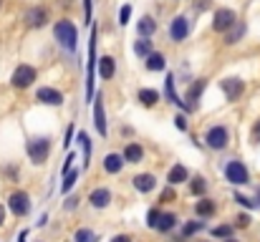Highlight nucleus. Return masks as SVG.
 <instances>
[{"instance_id":"nucleus-29","label":"nucleus","mask_w":260,"mask_h":242,"mask_svg":"<svg viewBox=\"0 0 260 242\" xmlns=\"http://www.w3.org/2000/svg\"><path fill=\"white\" fill-rule=\"evenodd\" d=\"M76 142L81 147V154H84V169L91 164V136L86 131H76Z\"/></svg>"},{"instance_id":"nucleus-33","label":"nucleus","mask_w":260,"mask_h":242,"mask_svg":"<svg viewBox=\"0 0 260 242\" xmlns=\"http://www.w3.org/2000/svg\"><path fill=\"white\" fill-rule=\"evenodd\" d=\"M74 242H99V235L88 227H79L76 235H74Z\"/></svg>"},{"instance_id":"nucleus-12","label":"nucleus","mask_w":260,"mask_h":242,"mask_svg":"<svg viewBox=\"0 0 260 242\" xmlns=\"http://www.w3.org/2000/svg\"><path fill=\"white\" fill-rule=\"evenodd\" d=\"M25 25L28 28H33V30H38V28H43L46 23H48V10L43 8V5H33V8H28L25 10Z\"/></svg>"},{"instance_id":"nucleus-9","label":"nucleus","mask_w":260,"mask_h":242,"mask_svg":"<svg viewBox=\"0 0 260 242\" xmlns=\"http://www.w3.org/2000/svg\"><path fill=\"white\" fill-rule=\"evenodd\" d=\"M189 33H192V20L184 13L174 15L170 20V38H172V43H184Z\"/></svg>"},{"instance_id":"nucleus-24","label":"nucleus","mask_w":260,"mask_h":242,"mask_svg":"<svg viewBox=\"0 0 260 242\" xmlns=\"http://www.w3.org/2000/svg\"><path fill=\"white\" fill-rule=\"evenodd\" d=\"M144 68H147L149 74H165V68H167V56L154 51V53L144 61Z\"/></svg>"},{"instance_id":"nucleus-43","label":"nucleus","mask_w":260,"mask_h":242,"mask_svg":"<svg viewBox=\"0 0 260 242\" xmlns=\"http://www.w3.org/2000/svg\"><path fill=\"white\" fill-rule=\"evenodd\" d=\"M76 207H79V197H76V194H71V197L66 199L63 210H66V212H71V210H76Z\"/></svg>"},{"instance_id":"nucleus-7","label":"nucleus","mask_w":260,"mask_h":242,"mask_svg":"<svg viewBox=\"0 0 260 242\" xmlns=\"http://www.w3.org/2000/svg\"><path fill=\"white\" fill-rule=\"evenodd\" d=\"M8 210L15 215V217H28L30 210H33V202H30V194L23 192V189H15L10 197H8Z\"/></svg>"},{"instance_id":"nucleus-31","label":"nucleus","mask_w":260,"mask_h":242,"mask_svg":"<svg viewBox=\"0 0 260 242\" xmlns=\"http://www.w3.org/2000/svg\"><path fill=\"white\" fill-rule=\"evenodd\" d=\"M79 174H81L79 169H71L66 177H61V194H69V192L76 187V182H79Z\"/></svg>"},{"instance_id":"nucleus-40","label":"nucleus","mask_w":260,"mask_h":242,"mask_svg":"<svg viewBox=\"0 0 260 242\" xmlns=\"http://www.w3.org/2000/svg\"><path fill=\"white\" fill-rule=\"evenodd\" d=\"M91 13H93V0H84V23H86V25H93Z\"/></svg>"},{"instance_id":"nucleus-38","label":"nucleus","mask_w":260,"mask_h":242,"mask_svg":"<svg viewBox=\"0 0 260 242\" xmlns=\"http://www.w3.org/2000/svg\"><path fill=\"white\" fill-rule=\"evenodd\" d=\"M235 202L240 204V207H245V210H253L255 207V202L253 199H248L245 194H240V192H235Z\"/></svg>"},{"instance_id":"nucleus-25","label":"nucleus","mask_w":260,"mask_h":242,"mask_svg":"<svg viewBox=\"0 0 260 242\" xmlns=\"http://www.w3.org/2000/svg\"><path fill=\"white\" fill-rule=\"evenodd\" d=\"M124 157L121 154H116V152H109L106 157H104V171L106 174H119L121 169H124Z\"/></svg>"},{"instance_id":"nucleus-41","label":"nucleus","mask_w":260,"mask_h":242,"mask_svg":"<svg viewBox=\"0 0 260 242\" xmlns=\"http://www.w3.org/2000/svg\"><path fill=\"white\" fill-rule=\"evenodd\" d=\"M74 161H76V154L71 152V154L66 157V161H63V166H61V177H66V174H69V171L74 169Z\"/></svg>"},{"instance_id":"nucleus-28","label":"nucleus","mask_w":260,"mask_h":242,"mask_svg":"<svg viewBox=\"0 0 260 242\" xmlns=\"http://www.w3.org/2000/svg\"><path fill=\"white\" fill-rule=\"evenodd\" d=\"M207 187H210V182H207L202 174H197V177H189V194H194V197H205Z\"/></svg>"},{"instance_id":"nucleus-18","label":"nucleus","mask_w":260,"mask_h":242,"mask_svg":"<svg viewBox=\"0 0 260 242\" xmlns=\"http://www.w3.org/2000/svg\"><path fill=\"white\" fill-rule=\"evenodd\" d=\"M96 71H99V76L104 81H111L116 76V58L109 56V53H104V56L99 58V63H96Z\"/></svg>"},{"instance_id":"nucleus-50","label":"nucleus","mask_w":260,"mask_h":242,"mask_svg":"<svg viewBox=\"0 0 260 242\" xmlns=\"http://www.w3.org/2000/svg\"><path fill=\"white\" fill-rule=\"evenodd\" d=\"M46 222H48V215H41V217H38V227H43Z\"/></svg>"},{"instance_id":"nucleus-17","label":"nucleus","mask_w":260,"mask_h":242,"mask_svg":"<svg viewBox=\"0 0 260 242\" xmlns=\"http://www.w3.org/2000/svg\"><path fill=\"white\" fill-rule=\"evenodd\" d=\"M205 88H207V79H194L192 83H189V86H187V88H184V103L189 101V106L194 109Z\"/></svg>"},{"instance_id":"nucleus-36","label":"nucleus","mask_w":260,"mask_h":242,"mask_svg":"<svg viewBox=\"0 0 260 242\" xmlns=\"http://www.w3.org/2000/svg\"><path fill=\"white\" fill-rule=\"evenodd\" d=\"M230 235H233V227L230 225H220V227L212 230V237H220V240H230Z\"/></svg>"},{"instance_id":"nucleus-11","label":"nucleus","mask_w":260,"mask_h":242,"mask_svg":"<svg viewBox=\"0 0 260 242\" xmlns=\"http://www.w3.org/2000/svg\"><path fill=\"white\" fill-rule=\"evenodd\" d=\"M220 91L225 93L228 101H238L243 93H245V81L238 79V76H230V79L220 81Z\"/></svg>"},{"instance_id":"nucleus-45","label":"nucleus","mask_w":260,"mask_h":242,"mask_svg":"<svg viewBox=\"0 0 260 242\" xmlns=\"http://www.w3.org/2000/svg\"><path fill=\"white\" fill-rule=\"evenodd\" d=\"M76 139V129L74 126H69V131H66V139H63V147H71V142Z\"/></svg>"},{"instance_id":"nucleus-42","label":"nucleus","mask_w":260,"mask_h":242,"mask_svg":"<svg viewBox=\"0 0 260 242\" xmlns=\"http://www.w3.org/2000/svg\"><path fill=\"white\" fill-rule=\"evenodd\" d=\"M250 142H253V144H260V119L253 124V129H250Z\"/></svg>"},{"instance_id":"nucleus-35","label":"nucleus","mask_w":260,"mask_h":242,"mask_svg":"<svg viewBox=\"0 0 260 242\" xmlns=\"http://www.w3.org/2000/svg\"><path fill=\"white\" fill-rule=\"evenodd\" d=\"M159 217H162V210H149V215H147V227H152V230H157V225H159Z\"/></svg>"},{"instance_id":"nucleus-10","label":"nucleus","mask_w":260,"mask_h":242,"mask_svg":"<svg viewBox=\"0 0 260 242\" xmlns=\"http://www.w3.org/2000/svg\"><path fill=\"white\" fill-rule=\"evenodd\" d=\"M93 126L101 139L109 136V121H106V109H104V93L93 96Z\"/></svg>"},{"instance_id":"nucleus-30","label":"nucleus","mask_w":260,"mask_h":242,"mask_svg":"<svg viewBox=\"0 0 260 242\" xmlns=\"http://www.w3.org/2000/svg\"><path fill=\"white\" fill-rule=\"evenodd\" d=\"M177 215L174 212H162V217H159V225H157V232H172L174 227H177Z\"/></svg>"},{"instance_id":"nucleus-2","label":"nucleus","mask_w":260,"mask_h":242,"mask_svg":"<svg viewBox=\"0 0 260 242\" xmlns=\"http://www.w3.org/2000/svg\"><path fill=\"white\" fill-rule=\"evenodd\" d=\"M96 43H99V33H96V25H91V36H88V61H86V103H93V96H96Z\"/></svg>"},{"instance_id":"nucleus-32","label":"nucleus","mask_w":260,"mask_h":242,"mask_svg":"<svg viewBox=\"0 0 260 242\" xmlns=\"http://www.w3.org/2000/svg\"><path fill=\"white\" fill-rule=\"evenodd\" d=\"M205 227H207V222H202V220H189V222H184V227H182V237H192V235L202 232Z\"/></svg>"},{"instance_id":"nucleus-19","label":"nucleus","mask_w":260,"mask_h":242,"mask_svg":"<svg viewBox=\"0 0 260 242\" xmlns=\"http://www.w3.org/2000/svg\"><path fill=\"white\" fill-rule=\"evenodd\" d=\"M184 182H189V169L182 164V161H177L170 166V171H167V184L170 187H177V184H184Z\"/></svg>"},{"instance_id":"nucleus-8","label":"nucleus","mask_w":260,"mask_h":242,"mask_svg":"<svg viewBox=\"0 0 260 242\" xmlns=\"http://www.w3.org/2000/svg\"><path fill=\"white\" fill-rule=\"evenodd\" d=\"M235 23H238V13L233 8H217L215 15H212V30L215 33H222L225 36Z\"/></svg>"},{"instance_id":"nucleus-51","label":"nucleus","mask_w":260,"mask_h":242,"mask_svg":"<svg viewBox=\"0 0 260 242\" xmlns=\"http://www.w3.org/2000/svg\"><path fill=\"white\" fill-rule=\"evenodd\" d=\"M255 204H260V187L255 189Z\"/></svg>"},{"instance_id":"nucleus-39","label":"nucleus","mask_w":260,"mask_h":242,"mask_svg":"<svg viewBox=\"0 0 260 242\" xmlns=\"http://www.w3.org/2000/svg\"><path fill=\"white\" fill-rule=\"evenodd\" d=\"M177 199V192H174V187H165L162 192H159V202H172Z\"/></svg>"},{"instance_id":"nucleus-20","label":"nucleus","mask_w":260,"mask_h":242,"mask_svg":"<svg viewBox=\"0 0 260 242\" xmlns=\"http://www.w3.org/2000/svg\"><path fill=\"white\" fill-rule=\"evenodd\" d=\"M121 157H124L126 164H139V161H144V147H142L139 142H129V144L124 147Z\"/></svg>"},{"instance_id":"nucleus-21","label":"nucleus","mask_w":260,"mask_h":242,"mask_svg":"<svg viewBox=\"0 0 260 242\" xmlns=\"http://www.w3.org/2000/svg\"><path fill=\"white\" fill-rule=\"evenodd\" d=\"M157 33V20H154V15H142L139 20H137V36L139 38H152Z\"/></svg>"},{"instance_id":"nucleus-37","label":"nucleus","mask_w":260,"mask_h":242,"mask_svg":"<svg viewBox=\"0 0 260 242\" xmlns=\"http://www.w3.org/2000/svg\"><path fill=\"white\" fill-rule=\"evenodd\" d=\"M174 126H177V131H187V129H189V121H187V114H182V111H179V114L174 116Z\"/></svg>"},{"instance_id":"nucleus-46","label":"nucleus","mask_w":260,"mask_h":242,"mask_svg":"<svg viewBox=\"0 0 260 242\" xmlns=\"http://www.w3.org/2000/svg\"><path fill=\"white\" fill-rule=\"evenodd\" d=\"M235 222H238V227H248V225H250V215H245V212H243V215H238V220H235Z\"/></svg>"},{"instance_id":"nucleus-27","label":"nucleus","mask_w":260,"mask_h":242,"mask_svg":"<svg viewBox=\"0 0 260 242\" xmlns=\"http://www.w3.org/2000/svg\"><path fill=\"white\" fill-rule=\"evenodd\" d=\"M245 33H248V25H245L243 20H238V23L225 33V43H228V46H235V43H240V41H243V36H245Z\"/></svg>"},{"instance_id":"nucleus-23","label":"nucleus","mask_w":260,"mask_h":242,"mask_svg":"<svg viewBox=\"0 0 260 242\" xmlns=\"http://www.w3.org/2000/svg\"><path fill=\"white\" fill-rule=\"evenodd\" d=\"M165 101L177 109L182 106V98L177 96V76L174 74H167V79H165Z\"/></svg>"},{"instance_id":"nucleus-4","label":"nucleus","mask_w":260,"mask_h":242,"mask_svg":"<svg viewBox=\"0 0 260 242\" xmlns=\"http://www.w3.org/2000/svg\"><path fill=\"white\" fill-rule=\"evenodd\" d=\"M205 147L212 152H225L230 147V129L225 124H212L205 131Z\"/></svg>"},{"instance_id":"nucleus-26","label":"nucleus","mask_w":260,"mask_h":242,"mask_svg":"<svg viewBox=\"0 0 260 242\" xmlns=\"http://www.w3.org/2000/svg\"><path fill=\"white\" fill-rule=\"evenodd\" d=\"M194 212H197L200 220H207V217H212V215L217 212V204H215V199H210V197H200V202L194 204Z\"/></svg>"},{"instance_id":"nucleus-1","label":"nucleus","mask_w":260,"mask_h":242,"mask_svg":"<svg viewBox=\"0 0 260 242\" xmlns=\"http://www.w3.org/2000/svg\"><path fill=\"white\" fill-rule=\"evenodd\" d=\"M53 41H56L63 51L74 53V51L79 48V28L74 25V20H69V18L56 20V23H53Z\"/></svg>"},{"instance_id":"nucleus-6","label":"nucleus","mask_w":260,"mask_h":242,"mask_svg":"<svg viewBox=\"0 0 260 242\" xmlns=\"http://www.w3.org/2000/svg\"><path fill=\"white\" fill-rule=\"evenodd\" d=\"M36 81H38V71H36L30 63H20V66L13 71V76H10V86L18 88V91H25V88H30Z\"/></svg>"},{"instance_id":"nucleus-44","label":"nucleus","mask_w":260,"mask_h":242,"mask_svg":"<svg viewBox=\"0 0 260 242\" xmlns=\"http://www.w3.org/2000/svg\"><path fill=\"white\" fill-rule=\"evenodd\" d=\"M212 8V0H194V10L202 13V10H210Z\"/></svg>"},{"instance_id":"nucleus-15","label":"nucleus","mask_w":260,"mask_h":242,"mask_svg":"<svg viewBox=\"0 0 260 242\" xmlns=\"http://www.w3.org/2000/svg\"><path fill=\"white\" fill-rule=\"evenodd\" d=\"M132 184H134V189H137L139 194H149V192L157 189V177H154L152 171H142V174H137V177L132 179Z\"/></svg>"},{"instance_id":"nucleus-53","label":"nucleus","mask_w":260,"mask_h":242,"mask_svg":"<svg viewBox=\"0 0 260 242\" xmlns=\"http://www.w3.org/2000/svg\"><path fill=\"white\" fill-rule=\"evenodd\" d=\"M0 8H3V0H0Z\"/></svg>"},{"instance_id":"nucleus-16","label":"nucleus","mask_w":260,"mask_h":242,"mask_svg":"<svg viewBox=\"0 0 260 242\" xmlns=\"http://www.w3.org/2000/svg\"><path fill=\"white\" fill-rule=\"evenodd\" d=\"M159 98H162V93H159L157 88L142 86V88L137 91V101H139V106H144V109H154V106L159 103Z\"/></svg>"},{"instance_id":"nucleus-48","label":"nucleus","mask_w":260,"mask_h":242,"mask_svg":"<svg viewBox=\"0 0 260 242\" xmlns=\"http://www.w3.org/2000/svg\"><path fill=\"white\" fill-rule=\"evenodd\" d=\"M5 215H8V212H5V207H3V204H0V227H3V225H5Z\"/></svg>"},{"instance_id":"nucleus-14","label":"nucleus","mask_w":260,"mask_h":242,"mask_svg":"<svg viewBox=\"0 0 260 242\" xmlns=\"http://www.w3.org/2000/svg\"><path fill=\"white\" fill-rule=\"evenodd\" d=\"M111 189L109 187H96V189H91L88 192V204L93 207V210H106L109 204H111Z\"/></svg>"},{"instance_id":"nucleus-47","label":"nucleus","mask_w":260,"mask_h":242,"mask_svg":"<svg viewBox=\"0 0 260 242\" xmlns=\"http://www.w3.org/2000/svg\"><path fill=\"white\" fill-rule=\"evenodd\" d=\"M111 242H132V237H129V235H114Z\"/></svg>"},{"instance_id":"nucleus-22","label":"nucleus","mask_w":260,"mask_h":242,"mask_svg":"<svg viewBox=\"0 0 260 242\" xmlns=\"http://www.w3.org/2000/svg\"><path fill=\"white\" fill-rule=\"evenodd\" d=\"M132 51H134V56H137L139 61H147V58L154 53V41H152V38H137L134 46H132Z\"/></svg>"},{"instance_id":"nucleus-3","label":"nucleus","mask_w":260,"mask_h":242,"mask_svg":"<svg viewBox=\"0 0 260 242\" xmlns=\"http://www.w3.org/2000/svg\"><path fill=\"white\" fill-rule=\"evenodd\" d=\"M51 149H53V139L51 136H30L25 142V154H28L30 164H36V166L46 164V159L51 157Z\"/></svg>"},{"instance_id":"nucleus-5","label":"nucleus","mask_w":260,"mask_h":242,"mask_svg":"<svg viewBox=\"0 0 260 242\" xmlns=\"http://www.w3.org/2000/svg\"><path fill=\"white\" fill-rule=\"evenodd\" d=\"M222 174L225 179L233 184V187H243V184H250V171L245 166V161L240 159H228L222 164Z\"/></svg>"},{"instance_id":"nucleus-52","label":"nucleus","mask_w":260,"mask_h":242,"mask_svg":"<svg viewBox=\"0 0 260 242\" xmlns=\"http://www.w3.org/2000/svg\"><path fill=\"white\" fill-rule=\"evenodd\" d=\"M225 242H238V240H233V237H230V240H225Z\"/></svg>"},{"instance_id":"nucleus-13","label":"nucleus","mask_w":260,"mask_h":242,"mask_svg":"<svg viewBox=\"0 0 260 242\" xmlns=\"http://www.w3.org/2000/svg\"><path fill=\"white\" fill-rule=\"evenodd\" d=\"M36 101L43 103V106H61L63 103V93L53 86H41L36 91Z\"/></svg>"},{"instance_id":"nucleus-34","label":"nucleus","mask_w":260,"mask_h":242,"mask_svg":"<svg viewBox=\"0 0 260 242\" xmlns=\"http://www.w3.org/2000/svg\"><path fill=\"white\" fill-rule=\"evenodd\" d=\"M116 20H119V25H121V28H126V25H129V20H132V5H129V3H124V5L119 8Z\"/></svg>"},{"instance_id":"nucleus-49","label":"nucleus","mask_w":260,"mask_h":242,"mask_svg":"<svg viewBox=\"0 0 260 242\" xmlns=\"http://www.w3.org/2000/svg\"><path fill=\"white\" fill-rule=\"evenodd\" d=\"M28 240V230H23V232H18V242H25Z\"/></svg>"}]
</instances>
